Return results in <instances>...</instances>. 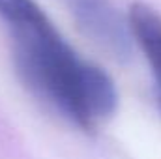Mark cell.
Returning a JSON list of instances; mask_svg holds the SVG:
<instances>
[{
	"instance_id": "1",
	"label": "cell",
	"mask_w": 161,
	"mask_h": 159,
	"mask_svg": "<svg viewBox=\"0 0 161 159\" xmlns=\"http://www.w3.org/2000/svg\"><path fill=\"white\" fill-rule=\"evenodd\" d=\"M0 21L11 38L17 75L40 101L84 131L114 114L113 79L80 58L36 0H0Z\"/></svg>"
},
{
	"instance_id": "2",
	"label": "cell",
	"mask_w": 161,
	"mask_h": 159,
	"mask_svg": "<svg viewBox=\"0 0 161 159\" xmlns=\"http://www.w3.org/2000/svg\"><path fill=\"white\" fill-rule=\"evenodd\" d=\"M75 19L80 32L90 38L111 58L124 62L131 58L133 36L127 17H124L113 0H60Z\"/></svg>"
},
{
	"instance_id": "3",
	"label": "cell",
	"mask_w": 161,
	"mask_h": 159,
	"mask_svg": "<svg viewBox=\"0 0 161 159\" xmlns=\"http://www.w3.org/2000/svg\"><path fill=\"white\" fill-rule=\"evenodd\" d=\"M127 21L133 41L148 60L161 92V15L154 8L135 2L127 11Z\"/></svg>"
}]
</instances>
